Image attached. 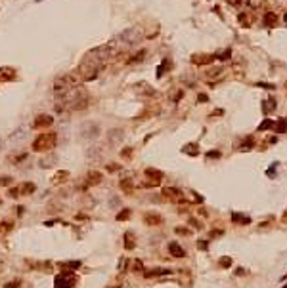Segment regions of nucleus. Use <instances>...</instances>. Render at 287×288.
<instances>
[{
  "instance_id": "f257e3e1",
  "label": "nucleus",
  "mask_w": 287,
  "mask_h": 288,
  "mask_svg": "<svg viewBox=\"0 0 287 288\" xmlns=\"http://www.w3.org/2000/svg\"><path fill=\"white\" fill-rule=\"evenodd\" d=\"M57 143V134L54 132H48V134H40L38 138L33 141V151L36 153H42V151H50L54 149Z\"/></svg>"
},
{
  "instance_id": "f03ea898",
  "label": "nucleus",
  "mask_w": 287,
  "mask_h": 288,
  "mask_svg": "<svg viewBox=\"0 0 287 288\" xmlns=\"http://www.w3.org/2000/svg\"><path fill=\"white\" fill-rule=\"evenodd\" d=\"M54 288H73L77 282V277L71 271H61V275H57L54 279Z\"/></svg>"
},
{
  "instance_id": "7ed1b4c3",
  "label": "nucleus",
  "mask_w": 287,
  "mask_h": 288,
  "mask_svg": "<svg viewBox=\"0 0 287 288\" xmlns=\"http://www.w3.org/2000/svg\"><path fill=\"white\" fill-rule=\"evenodd\" d=\"M52 124H54V118L50 114H36L31 126H33V130H44V128H50Z\"/></svg>"
},
{
  "instance_id": "20e7f679",
  "label": "nucleus",
  "mask_w": 287,
  "mask_h": 288,
  "mask_svg": "<svg viewBox=\"0 0 287 288\" xmlns=\"http://www.w3.org/2000/svg\"><path fill=\"white\" fill-rule=\"evenodd\" d=\"M163 195L169 198V200H172V202H180V204L184 202V191L176 189V187H165Z\"/></svg>"
},
{
  "instance_id": "39448f33",
  "label": "nucleus",
  "mask_w": 287,
  "mask_h": 288,
  "mask_svg": "<svg viewBox=\"0 0 287 288\" xmlns=\"http://www.w3.org/2000/svg\"><path fill=\"white\" fill-rule=\"evenodd\" d=\"M145 177L149 180V183H145V187H153V185H159L161 180H163V172H159V170H153V168H148L144 172Z\"/></svg>"
},
{
  "instance_id": "423d86ee",
  "label": "nucleus",
  "mask_w": 287,
  "mask_h": 288,
  "mask_svg": "<svg viewBox=\"0 0 287 288\" xmlns=\"http://www.w3.org/2000/svg\"><path fill=\"white\" fill-rule=\"evenodd\" d=\"M102 181V174L100 172H88L86 174V180H84V183L81 185V189H88V187H92V185H98V183Z\"/></svg>"
},
{
  "instance_id": "0eeeda50",
  "label": "nucleus",
  "mask_w": 287,
  "mask_h": 288,
  "mask_svg": "<svg viewBox=\"0 0 287 288\" xmlns=\"http://www.w3.org/2000/svg\"><path fill=\"white\" fill-rule=\"evenodd\" d=\"M169 252L174 256V258H184L186 256V250L182 248L178 242H169Z\"/></svg>"
},
{
  "instance_id": "6e6552de",
  "label": "nucleus",
  "mask_w": 287,
  "mask_h": 288,
  "mask_svg": "<svg viewBox=\"0 0 287 288\" xmlns=\"http://www.w3.org/2000/svg\"><path fill=\"white\" fill-rule=\"evenodd\" d=\"M144 221L148 223V225H161L163 223V218L159 216V214H153V212H148L144 216Z\"/></svg>"
},
{
  "instance_id": "1a4fd4ad",
  "label": "nucleus",
  "mask_w": 287,
  "mask_h": 288,
  "mask_svg": "<svg viewBox=\"0 0 287 288\" xmlns=\"http://www.w3.org/2000/svg\"><path fill=\"white\" fill-rule=\"evenodd\" d=\"M215 59H216V55H194L191 57V61L195 65H207V63H212Z\"/></svg>"
},
{
  "instance_id": "9d476101",
  "label": "nucleus",
  "mask_w": 287,
  "mask_h": 288,
  "mask_svg": "<svg viewBox=\"0 0 287 288\" xmlns=\"http://www.w3.org/2000/svg\"><path fill=\"white\" fill-rule=\"evenodd\" d=\"M17 189H19V195H31V193H35L36 185L31 183V181H25V183H21V185L17 187Z\"/></svg>"
},
{
  "instance_id": "9b49d317",
  "label": "nucleus",
  "mask_w": 287,
  "mask_h": 288,
  "mask_svg": "<svg viewBox=\"0 0 287 288\" xmlns=\"http://www.w3.org/2000/svg\"><path fill=\"white\" fill-rule=\"evenodd\" d=\"M67 177H69V172H67V170H61V172H57V174L52 177V183H54V185H60V183L67 181Z\"/></svg>"
},
{
  "instance_id": "f8f14e48",
  "label": "nucleus",
  "mask_w": 287,
  "mask_h": 288,
  "mask_svg": "<svg viewBox=\"0 0 287 288\" xmlns=\"http://www.w3.org/2000/svg\"><path fill=\"white\" fill-rule=\"evenodd\" d=\"M15 78V71L10 69V67H4L0 69V80H14Z\"/></svg>"
},
{
  "instance_id": "ddd939ff",
  "label": "nucleus",
  "mask_w": 287,
  "mask_h": 288,
  "mask_svg": "<svg viewBox=\"0 0 287 288\" xmlns=\"http://www.w3.org/2000/svg\"><path fill=\"white\" fill-rule=\"evenodd\" d=\"M262 21L268 25V27H274V25L278 23V15H276L274 12H266V13H264V17H262Z\"/></svg>"
},
{
  "instance_id": "4468645a",
  "label": "nucleus",
  "mask_w": 287,
  "mask_h": 288,
  "mask_svg": "<svg viewBox=\"0 0 287 288\" xmlns=\"http://www.w3.org/2000/svg\"><path fill=\"white\" fill-rule=\"evenodd\" d=\"M61 271H77L81 267V261H63V263H60Z\"/></svg>"
},
{
  "instance_id": "2eb2a0df",
  "label": "nucleus",
  "mask_w": 287,
  "mask_h": 288,
  "mask_svg": "<svg viewBox=\"0 0 287 288\" xmlns=\"http://www.w3.org/2000/svg\"><path fill=\"white\" fill-rule=\"evenodd\" d=\"M205 75L209 76V78H212V76H220V75H224V67L222 65H218V67H211V69H207L205 71Z\"/></svg>"
},
{
  "instance_id": "dca6fc26",
  "label": "nucleus",
  "mask_w": 287,
  "mask_h": 288,
  "mask_svg": "<svg viewBox=\"0 0 287 288\" xmlns=\"http://www.w3.org/2000/svg\"><path fill=\"white\" fill-rule=\"evenodd\" d=\"M262 109H264V113L266 114H270L276 109V99H272V97H268V99H264V103H262Z\"/></svg>"
},
{
  "instance_id": "f3484780",
  "label": "nucleus",
  "mask_w": 287,
  "mask_h": 288,
  "mask_svg": "<svg viewBox=\"0 0 287 288\" xmlns=\"http://www.w3.org/2000/svg\"><path fill=\"white\" fill-rule=\"evenodd\" d=\"M144 57H145V50H140L136 55L128 57V59H127V63H128V65H132V63H140V61H142Z\"/></svg>"
},
{
  "instance_id": "a211bd4d",
  "label": "nucleus",
  "mask_w": 287,
  "mask_h": 288,
  "mask_svg": "<svg viewBox=\"0 0 287 288\" xmlns=\"http://www.w3.org/2000/svg\"><path fill=\"white\" fill-rule=\"evenodd\" d=\"M184 151L186 155H191V156H195V155H199V147H197L195 143H190V145H184Z\"/></svg>"
},
{
  "instance_id": "6ab92c4d",
  "label": "nucleus",
  "mask_w": 287,
  "mask_h": 288,
  "mask_svg": "<svg viewBox=\"0 0 287 288\" xmlns=\"http://www.w3.org/2000/svg\"><path fill=\"white\" fill-rule=\"evenodd\" d=\"M274 128H276V132H279V134L287 132V120H285V118H279L278 122H274Z\"/></svg>"
},
{
  "instance_id": "aec40b11",
  "label": "nucleus",
  "mask_w": 287,
  "mask_h": 288,
  "mask_svg": "<svg viewBox=\"0 0 287 288\" xmlns=\"http://www.w3.org/2000/svg\"><path fill=\"white\" fill-rule=\"evenodd\" d=\"M12 229H14V221H10V219L0 221V233H10Z\"/></svg>"
},
{
  "instance_id": "412c9836",
  "label": "nucleus",
  "mask_w": 287,
  "mask_h": 288,
  "mask_svg": "<svg viewBox=\"0 0 287 288\" xmlns=\"http://www.w3.org/2000/svg\"><path fill=\"white\" fill-rule=\"evenodd\" d=\"M232 219H234L236 223H245V225L251 221V219H249V216H241V214H237V212L232 214Z\"/></svg>"
},
{
  "instance_id": "4be33fe9",
  "label": "nucleus",
  "mask_w": 287,
  "mask_h": 288,
  "mask_svg": "<svg viewBox=\"0 0 287 288\" xmlns=\"http://www.w3.org/2000/svg\"><path fill=\"white\" fill-rule=\"evenodd\" d=\"M170 273V269H149L145 271V277H157V275H166Z\"/></svg>"
},
{
  "instance_id": "5701e85b",
  "label": "nucleus",
  "mask_w": 287,
  "mask_h": 288,
  "mask_svg": "<svg viewBox=\"0 0 287 288\" xmlns=\"http://www.w3.org/2000/svg\"><path fill=\"white\" fill-rule=\"evenodd\" d=\"M124 248H127V250H132V248H134L132 233H127V235H124Z\"/></svg>"
},
{
  "instance_id": "b1692460",
  "label": "nucleus",
  "mask_w": 287,
  "mask_h": 288,
  "mask_svg": "<svg viewBox=\"0 0 287 288\" xmlns=\"http://www.w3.org/2000/svg\"><path fill=\"white\" fill-rule=\"evenodd\" d=\"M268 128H274V120L266 118V120H262V122L258 124V130H268Z\"/></svg>"
},
{
  "instance_id": "393cba45",
  "label": "nucleus",
  "mask_w": 287,
  "mask_h": 288,
  "mask_svg": "<svg viewBox=\"0 0 287 288\" xmlns=\"http://www.w3.org/2000/svg\"><path fill=\"white\" fill-rule=\"evenodd\" d=\"M121 189H124L127 193L132 191V183H130V180H121Z\"/></svg>"
},
{
  "instance_id": "a878e982",
  "label": "nucleus",
  "mask_w": 287,
  "mask_h": 288,
  "mask_svg": "<svg viewBox=\"0 0 287 288\" xmlns=\"http://www.w3.org/2000/svg\"><path fill=\"white\" fill-rule=\"evenodd\" d=\"M218 265L220 267H230L232 265V258H220L218 260Z\"/></svg>"
},
{
  "instance_id": "bb28decb",
  "label": "nucleus",
  "mask_w": 287,
  "mask_h": 288,
  "mask_svg": "<svg viewBox=\"0 0 287 288\" xmlns=\"http://www.w3.org/2000/svg\"><path fill=\"white\" fill-rule=\"evenodd\" d=\"M142 269H144V263L140 260H134L132 261V271H142Z\"/></svg>"
},
{
  "instance_id": "cd10ccee",
  "label": "nucleus",
  "mask_w": 287,
  "mask_h": 288,
  "mask_svg": "<svg viewBox=\"0 0 287 288\" xmlns=\"http://www.w3.org/2000/svg\"><path fill=\"white\" fill-rule=\"evenodd\" d=\"M130 216V210H123V212H119L117 214V221H123V219H127Z\"/></svg>"
},
{
  "instance_id": "c85d7f7f",
  "label": "nucleus",
  "mask_w": 287,
  "mask_h": 288,
  "mask_svg": "<svg viewBox=\"0 0 287 288\" xmlns=\"http://www.w3.org/2000/svg\"><path fill=\"white\" fill-rule=\"evenodd\" d=\"M14 180L10 176H4V177H0V187H6V185H10V183H12Z\"/></svg>"
},
{
  "instance_id": "c756f323",
  "label": "nucleus",
  "mask_w": 287,
  "mask_h": 288,
  "mask_svg": "<svg viewBox=\"0 0 287 288\" xmlns=\"http://www.w3.org/2000/svg\"><path fill=\"white\" fill-rule=\"evenodd\" d=\"M23 159H27V155H17V156H15V155H12V156H10V162H21Z\"/></svg>"
},
{
  "instance_id": "7c9ffc66",
  "label": "nucleus",
  "mask_w": 287,
  "mask_h": 288,
  "mask_svg": "<svg viewBox=\"0 0 287 288\" xmlns=\"http://www.w3.org/2000/svg\"><path fill=\"white\" fill-rule=\"evenodd\" d=\"M239 25H243V27H247V25H249V17H247V15L239 13Z\"/></svg>"
},
{
  "instance_id": "2f4dec72",
  "label": "nucleus",
  "mask_w": 287,
  "mask_h": 288,
  "mask_svg": "<svg viewBox=\"0 0 287 288\" xmlns=\"http://www.w3.org/2000/svg\"><path fill=\"white\" fill-rule=\"evenodd\" d=\"M21 286V281H12L10 284H4V288H19Z\"/></svg>"
},
{
  "instance_id": "473e14b6",
  "label": "nucleus",
  "mask_w": 287,
  "mask_h": 288,
  "mask_svg": "<svg viewBox=\"0 0 287 288\" xmlns=\"http://www.w3.org/2000/svg\"><path fill=\"white\" fill-rule=\"evenodd\" d=\"M230 55H232V50H226V52H222L220 55H216V59H228Z\"/></svg>"
},
{
  "instance_id": "72a5a7b5",
  "label": "nucleus",
  "mask_w": 287,
  "mask_h": 288,
  "mask_svg": "<svg viewBox=\"0 0 287 288\" xmlns=\"http://www.w3.org/2000/svg\"><path fill=\"white\" fill-rule=\"evenodd\" d=\"M176 233H178V235H190L191 231H190V229H186V227H176Z\"/></svg>"
},
{
  "instance_id": "f704fd0d",
  "label": "nucleus",
  "mask_w": 287,
  "mask_h": 288,
  "mask_svg": "<svg viewBox=\"0 0 287 288\" xmlns=\"http://www.w3.org/2000/svg\"><path fill=\"white\" fill-rule=\"evenodd\" d=\"M218 156H220L218 151H209V153H207V159H218Z\"/></svg>"
},
{
  "instance_id": "c9c22d12",
  "label": "nucleus",
  "mask_w": 287,
  "mask_h": 288,
  "mask_svg": "<svg viewBox=\"0 0 287 288\" xmlns=\"http://www.w3.org/2000/svg\"><path fill=\"white\" fill-rule=\"evenodd\" d=\"M257 86H260V88H266V90H274V84H268V82H258Z\"/></svg>"
},
{
  "instance_id": "e433bc0d",
  "label": "nucleus",
  "mask_w": 287,
  "mask_h": 288,
  "mask_svg": "<svg viewBox=\"0 0 287 288\" xmlns=\"http://www.w3.org/2000/svg\"><path fill=\"white\" fill-rule=\"evenodd\" d=\"M190 225H191V227H197V229H201V227H203V223H201V221H197V219H190Z\"/></svg>"
},
{
  "instance_id": "4c0bfd02",
  "label": "nucleus",
  "mask_w": 287,
  "mask_h": 288,
  "mask_svg": "<svg viewBox=\"0 0 287 288\" xmlns=\"http://www.w3.org/2000/svg\"><path fill=\"white\" fill-rule=\"evenodd\" d=\"M10 197H19V189H17V187H12V189H10Z\"/></svg>"
},
{
  "instance_id": "58836bf2",
  "label": "nucleus",
  "mask_w": 287,
  "mask_h": 288,
  "mask_svg": "<svg viewBox=\"0 0 287 288\" xmlns=\"http://www.w3.org/2000/svg\"><path fill=\"white\" fill-rule=\"evenodd\" d=\"M119 168H121L119 164H109V166H107V170H109V172H115V170H119Z\"/></svg>"
},
{
  "instance_id": "ea45409f",
  "label": "nucleus",
  "mask_w": 287,
  "mask_h": 288,
  "mask_svg": "<svg viewBox=\"0 0 287 288\" xmlns=\"http://www.w3.org/2000/svg\"><path fill=\"white\" fill-rule=\"evenodd\" d=\"M197 99H199L201 103H207V101H209V97L205 96V94H199V97H197Z\"/></svg>"
},
{
  "instance_id": "a19ab883",
  "label": "nucleus",
  "mask_w": 287,
  "mask_h": 288,
  "mask_svg": "<svg viewBox=\"0 0 287 288\" xmlns=\"http://www.w3.org/2000/svg\"><path fill=\"white\" fill-rule=\"evenodd\" d=\"M199 248H201V250H207V240H201V242H199Z\"/></svg>"
},
{
  "instance_id": "79ce46f5",
  "label": "nucleus",
  "mask_w": 287,
  "mask_h": 288,
  "mask_svg": "<svg viewBox=\"0 0 287 288\" xmlns=\"http://www.w3.org/2000/svg\"><path fill=\"white\" fill-rule=\"evenodd\" d=\"M247 2L251 4V6H258V4H260V0H247Z\"/></svg>"
},
{
  "instance_id": "37998d69",
  "label": "nucleus",
  "mask_w": 287,
  "mask_h": 288,
  "mask_svg": "<svg viewBox=\"0 0 287 288\" xmlns=\"http://www.w3.org/2000/svg\"><path fill=\"white\" fill-rule=\"evenodd\" d=\"M276 141H278V138H274V135H272V138L266 139V143H276Z\"/></svg>"
},
{
  "instance_id": "c03bdc74",
  "label": "nucleus",
  "mask_w": 287,
  "mask_h": 288,
  "mask_svg": "<svg viewBox=\"0 0 287 288\" xmlns=\"http://www.w3.org/2000/svg\"><path fill=\"white\" fill-rule=\"evenodd\" d=\"M285 21H287V15H285Z\"/></svg>"
},
{
  "instance_id": "a18cd8bd",
  "label": "nucleus",
  "mask_w": 287,
  "mask_h": 288,
  "mask_svg": "<svg viewBox=\"0 0 287 288\" xmlns=\"http://www.w3.org/2000/svg\"><path fill=\"white\" fill-rule=\"evenodd\" d=\"M0 202H2V198H0Z\"/></svg>"
}]
</instances>
